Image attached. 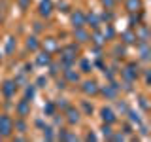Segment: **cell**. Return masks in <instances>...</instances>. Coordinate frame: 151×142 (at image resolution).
<instances>
[{
    "mask_svg": "<svg viewBox=\"0 0 151 142\" xmlns=\"http://www.w3.org/2000/svg\"><path fill=\"white\" fill-rule=\"evenodd\" d=\"M12 133H13V120L8 114H2V116H0V135L9 136Z\"/></svg>",
    "mask_w": 151,
    "mask_h": 142,
    "instance_id": "1",
    "label": "cell"
},
{
    "mask_svg": "<svg viewBox=\"0 0 151 142\" xmlns=\"http://www.w3.org/2000/svg\"><path fill=\"white\" fill-rule=\"evenodd\" d=\"M15 110H17V116L27 117L28 114H30V101H27V99L19 101V102H17V106H15Z\"/></svg>",
    "mask_w": 151,
    "mask_h": 142,
    "instance_id": "2",
    "label": "cell"
},
{
    "mask_svg": "<svg viewBox=\"0 0 151 142\" xmlns=\"http://www.w3.org/2000/svg\"><path fill=\"white\" fill-rule=\"evenodd\" d=\"M15 82H13V80H6V82H4V85H2V93H4V97L6 99H12L13 95H15Z\"/></svg>",
    "mask_w": 151,
    "mask_h": 142,
    "instance_id": "3",
    "label": "cell"
},
{
    "mask_svg": "<svg viewBox=\"0 0 151 142\" xmlns=\"http://www.w3.org/2000/svg\"><path fill=\"white\" fill-rule=\"evenodd\" d=\"M81 89H83L85 95H96L100 87H98V83L94 82V80H89V82H83V87Z\"/></svg>",
    "mask_w": 151,
    "mask_h": 142,
    "instance_id": "4",
    "label": "cell"
},
{
    "mask_svg": "<svg viewBox=\"0 0 151 142\" xmlns=\"http://www.w3.org/2000/svg\"><path fill=\"white\" fill-rule=\"evenodd\" d=\"M40 15L42 17H49L51 15V12H53V4H51V0H42L40 2Z\"/></svg>",
    "mask_w": 151,
    "mask_h": 142,
    "instance_id": "5",
    "label": "cell"
},
{
    "mask_svg": "<svg viewBox=\"0 0 151 142\" xmlns=\"http://www.w3.org/2000/svg\"><path fill=\"white\" fill-rule=\"evenodd\" d=\"M98 91H102L108 99H115V97H117V91H119V87H117L115 83H110V85H106V87L98 89Z\"/></svg>",
    "mask_w": 151,
    "mask_h": 142,
    "instance_id": "6",
    "label": "cell"
},
{
    "mask_svg": "<svg viewBox=\"0 0 151 142\" xmlns=\"http://www.w3.org/2000/svg\"><path fill=\"white\" fill-rule=\"evenodd\" d=\"M72 23H74V28H78V27H85V15H83V12L76 9V12L72 13Z\"/></svg>",
    "mask_w": 151,
    "mask_h": 142,
    "instance_id": "7",
    "label": "cell"
},
{
    "mask_svg": "<svg viewBox=\"0 0 151 142\" xmlns=\"http://www.w3.org/2000/svg\"><path fill=\"white\" fill-rule=\"evenodd\" d=\"M51 63V53L49 51H42V53H38L36 57V64L38 66H47Z\"/></svg>",
    "mask_w": 151,
    "mask_h": 142,
    "instance_id": "8",
    "label": "cell"
},
{
    "mask_svg": "<svg viewBox=\"0 0 151 142\" xmlns=\"http://www.w3.org/2000/svg\"><path fill=\"white\" fill-rule=\"evenodd\" d=\"M100 114H102V120H104V123H113V121L117 120V117H115V112H113L111 108H102Z\"/></svg>",
    "mask_w": 151,
    "mask_h": 142,
    "instance_id": "9",
    "label": "cell"
},
{
    "mask_svg": "<svg viewBox=\"0 0 151 142\" xmlns=\"http://www.w3.org/2000/svg\"><path fill=\"white\" fill-rule=\"evenodd\" d=\"M66 116H68L66 120H68L70 123H78V121H79V112L76 110V108H72V106L66 108Z\"/></svg>",
    "mask_w": 151,
    "mask_h": 142,
    "instance_id": "10",
    "label": "cell"
},
{
    "mask_svg": "<svg viewBox=\"0 0 151 142\" xmlns=\"http://www.w3.org/2000/svg\"><path fill=\"white\" fill-rule=\"evenodd\" d=\"M140 8H142V0H127V9L130 13L140 12Z\"/></svg>",
    "mask_w": 151,
    "mask_h": 142,
    "instance_id": "11",
    "label": "cell"
},
{
    "mask_svg": "<svg viewBox=\"0 0 151 142\" xmlns=\"http://www.w3.org/2000/svg\"><path fill=\"white\" fill-rule=\"evenodd\" d=\"M64 78L68 80V82H78V80H79V74H78L76 70H72V68L68 66V68L64 70Z\"/></svg>",
    "mask_w": 151,
    "mask_h": 142,
    "instance_id": "12",
    "label": "cell"
},
{
    "mask_svg": "<svg viewBox=\"0 0 151 142\" xmlns=\"http://www.w3.org/2000/svg\"><path fill=\"white\" fill-rule=\"evenodd\" d=\"M136 40H138V34H134L132 30H127L125 34H123V42H125V44H134Z\"/></svg>",
    "mask_w": 151,
    "mask_h": 142,
    "instance_id": "13",
    "label": "cell"
},
{
    "mask_svg": "<svg viewBox=\"0 0 151 142\" xmlns=\"http://www.w3.org/2000/svg\"><path fill=\"white\" fill-rule=\"evenodd\" d=\"M74 34H76V38H78L79 42H87L89 38H91V36L87 34V32L83 30V27H78V28H76V32H74Z\"/></svg>",
    "mask_w": 151,
    "mask_h": 142,
    "instance_id": "14",
    "label": "cell"
},
{
    "mask_svg": "<svg viewBox=\"0 0 151 142\" xmlns=\"http://www.w3.org/2000/svg\"><path fill=\"white\" fill-rule=\"evenodd\" d=\"M38 46H40V42H38L36 36H28V38H27V47H28L30 51H36Z\"/></svg>",
    "mask_w": 151,
    "mask_h": 142,
    "instance_id": "15",
    "label": "cell"
},
{
    "mask_svg": "<svg viewBox=\"0 0 151 142\" xmlns=\"http://www.w3.org/2000/svg\"><path fill=\"white\" fill-rule=\"evenodd\" d=\"M85 23H91L93 28H98V25H100V21H98V17L94 15V13H91V15L85 17Z\"/></svg>",
    "mask_w": 151,
    "mask_h": 142,
    "instance_id": "16",
    "label": "cell"
},
{
    "mask_svg": "<svg viewBox=\"0 0 151 142\" xmlns=\"http://www.w3.org/2000/svg\"><path fill=\"white\" fill-rule=\"evenodd\" d=\"M142 61H149V47H147V42H142Z\"/></svg>",
    "mask_w": 151,
    "mask_h": 142,
    "instance_id": "17",
    "label": "cell"
},
{
    "mask_svg": "<svg viewBox=\"0 0 151 142\" xmlns=\"http://www.w3.org/2000/svg\"><path fill=\"white\" fill-rule=\"evenodd\" d=\"M102 135L106 136V138H111V135H113V133H111V127H110V123H106V125L102 127Z\"/></svg>",
    "mask_w": 151,
    "mask_h": 142,
    "instance_id": "18",
    "label": "cell"
},
{
    "mask_svg": "<svg viewBox=\"0 0 151 142\" xmlns=\"http://www.w3.org/2000/svg\"><path fill=\"white\" fill-rule=\"evenodd\" d=\"M44 112L47 114V116H53V114H55V104L53 102H47L45 108H44Z\"/></svg>",
    "mask_w": 151,
    "mask_h": 142,
    "instance_id": "19",
    "label": "cell"
},
{
    "mask_svg": "<svg viewBox=\"0 0 151 142\" xmlns=\"http://www.w3.org/2000/svg\"><path fill=\"white\" fill-rule=\"evenodd\" d=\"M44 138H47V140H53L55 138L53 129H51V127H45V129H44Z\"/></svg>",
    "mask_w": 151,
    "mask_h": 142,
    "instance_id": "20",
    "label": "cell"
},
{
    "mask_svg": "<svg viewBox=\"0 0 151 142\" xmlns=\"http://www.w3.org/2000/svg\"><path fill=\"white\" fill-rule=\"evenodd\" d=\"M13 127H15V129H19V131H21V133H25V129H27L25 121H21V120H17L15 123H13Z\"/></svg>",
    "mask_w": 151,
    "mask_h": 142,
    "instance_id": "21",
    "label": "cell"
},
{
    "mask_svg": "<svg viewBox=\"0 0 151 142\" xmlns=\"http://www.w3.org/2000/svg\"><path fill=\"white\" fill-rule=\"evenodd\" d=\"M81 72H91V64H89V61H81Z\"/></svg>",
    "mask_w": 151,
    "mask_h": 142,
    "instance_id": "22",
    "label": "cell"
},
{
    "mask_svg": "<svg viewBox=\"0 0 151 142\" xmlns=\"http://www.w3.org/2000/svg\"><path fill=\"white\" fill-rule=\"evenodd\" d=\"M34 87H27V93H25V99H27V101H28V99H32V97H34Z\"/></svg>",
    "mask_w": 151,
    "mask_h": 142,
    "instance_id": "23",
    "label": "cell"
},
{
    "mask_svg": "<svg viewBox=\"0 0 151 142\" xmlns=\"http://www.w3.org/2000/svg\"><path fill=\"white\" fill-rule=\"evenodd\" d=\"M104 38H113V28H111V25H108L106 32H104Z\"/></svg>",
    "mask_w": 151,
    "mask_h": 142,
    "instance_id": "24",
    "label": "cell"
},
{
    "mask_svg": "<svg viewBox=\"0 0 151 142\" xmlns=\"http://www.w3.org/2000/svg\"><path fill=\"white\" fill-rule=\"evenodd\" d=\"M102 4H104L108 9H111L113 6H115V0H102Z\"/></svg>",
    "mask_w": 151,
    "mask_h": 142,
    "instance_id": "25",
    "label": "cell"
},
{
    "mask_svg": "<svg viewBox=\"0 0 151 142\" xmlns=\"http://www.w3.org/2000/svg\"><path fill=\"white\" fill-rule=\"evenodd\" d=\"M129 116H130V120H132V121L140 123V117H138V114H134V112H129Z\"/></svg>",
    "mask_w": 151,
    "mask_h": 142,
    "instance_id": "26",
    "label": "cell"
},
{
    "mask_svg": "<svg viewBox=\"0 0 151 142\" xmlns=\"http://www.w3.org/2000/svg\"><path fill=\"white\" fill-rule=\"evenodd\" d=\"M12 49H13V38H9V42H8V46H6V51H8V53H12Z\"/></svg>",
    "mask_w": 151,
    "mask_h": 142,
    "instance_id": "27",
    "label": "cell"
},
{
    "mask_svg": "<svg viewBox=\"0 0 151 142\" xmlns=\"http://www.w3.org/2000/svg\"><path fill=\"white\" fill-rule=\"evenodd\" d=\"M44 83H47V80H45V78H38V82H36V85H38V87H45Z\"/></svg>",
    "mask_w": 151,
    "mask_h": 142,
    "instance_id": "28",
    "label": "cell"
},
{
    "mask_svg": "<svg viewBox=\"0 0 151 142\" xmlns=\"http://www.w3.org/2000/svg\"><path fill=\"white\" fill-rule=\"evenodd\" d=\"M28 2H30V0H19V4H21V8H23V9H27V8H28Z\"/></svg>",
    "mask_w": 151,
    "mask_h": 142,
    "instance_id": "29",
    "label": "cell"
},
{
    "mask_svg": "<svg viewBox=\"0 0 151 142\" xmlns=\"http://www.w3.org/2000/svg\"><path fill=\"white\" fill-rule=\"evenodd\" d=\"M57 72H59V64H53V66H51V74H57Z\"/></svg>",
    "mask_w": 151,
    "mask_h": 142,
    "instance_id": "30",
    "label": "cell"
},
{
    "mask_svg": "<svg viewBox=\"0 0 151 142\" xmlns=\"http://www.w3.org/2000/svg\"><path fill=\"white\" fill-rule=\"evenodd\" d=\"M140 104H142V108H145V110H147V102H145V99H142Z\"/></svg>",
    "mask_w": 151,
    "mask_h": 142,
    "instance_id": "31",
    "label": "cell"
},
{
    "mask_svg": "<svg viewBox=\"0 0 151 142\" xmlns=\"http://www.w3.org/2000/svg\"><path fill=\"white\" fill-rule=\"evenodd\" d=\"M83 106H85V110H87V112H93V106H89V104H87V102H85V104H83Z\"/></svg>",
    "mask_w": 151,
    "mask_h": 142,
    "instance_id": "32",
    "label": "cell"
},
{
    "mask_svg": "<svg viewBox=\"0 0 151 142\" xmlns=\"http://www.w3.org/2000/svg\"><path fill=\"white\" fill-rule=\"evenodd\" d=\"M0 138H2V135H0Z\"/></svg>",
    "mask_w": 151,
    "mask_h": 142,
    "instance_id": "33",
    "label": "cell"
}]
</instances>
